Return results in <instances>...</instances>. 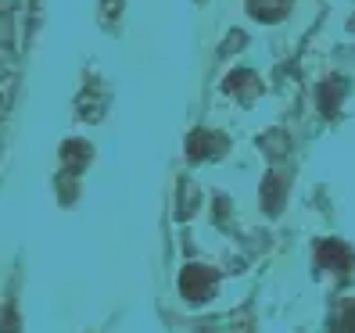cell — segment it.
I'll return each mask as SVG.
<instances>
[{
	"label": "cell",
	"instance_id": "cell-6",
	"mask_svg": "<svg viewBox=\"0 0 355 333\" xmlns=\"http://www.w3.org/2000/svg\"><path fill=\"white\" fill-rule=\"evenodd\" d=\"M291 0H248V8H252L255 18H262V22H280L284 11H287Z\"/></svg>",
	"mask_w": 355,
	"mask_h": 333
},
{
	"label": "cell",
	"instance_id": "cell-1",
	"mask_svg": "<svg viewBox=\"0 0 355 333\" xmlns=\"http://www.w3.org/2000/svg\"><path fill=\"white\" fill-rule=\"evenodd\" d=\"M216 283H219V273L208 265H187L180 273V290L187 301H208L216 294Z\"/></svg>",
	"mask_w": 355,
	"mask_h": 333
},
{
	"label": "cell",
	"instance_id": "cell-7",
	"mask_svg": "<svg viewBox=\"0 0 355 333\" xmlns=\"http://www.w3.org/2000/svg\"><path fill=\"white\" fill-rule=\"evenodd\" d=\"M226 90H230V93H237L241 100H252V97L259 93V79H255L252 72H237V75H230V79H226Z\"/></svg>",
	"mask_w": 355,
	"mask_h": 333
},
{
	"label": "cell",
	"instance_id": "cell-5",
	"mask_svg": "<svg viewBox=\"0 0 355 333\" xmlns=\"http://www.w3.org/2000/svg\"><path fill=\"white\" fill-rule=\"evenodd\" d=\"M284 194H287V183H284L277 172H269L266 183H262V204H266V212H269V215H277V212H280Z\"/></svg>",
	"mask_w": 355,
	"mask_h": 333
},
{
	"label": "cell",
	"instance_id": "cell-3",
	"mask_svg": "<svg viewBox=\"0 0 355 333\" xmlns=\"http://www.w3.org/2000/svg\"><path fill=\"white\" fill-rule=\"evenodd\" d=\"M187 151H191V161L219 158V154L226 151V136H219V133H194L191 143H187Z\"/></svg>",
	"mask_w": 355,
	"mask_h": 333
},
{
	"label": "cell",
	"instance_id": "cell-8",
	"mask_svg": "<svg viewBox=\"0 0 355 333\" xmlns=\"http://www.w3.org/2000/svg\"><path fill=\"white\" fill-rule=\"evenodd\" d=\"M341 326H345L341 333H355V305H352V308L345 312V316H341Z\"/></svg>",
	"mask_w": 355,
	"mask_h": 333
},
{
	"label": "cell",
	"instance_id": "cell-2",
	"mask_svg": "<svg viewBox=\"0 0 355 333\" xmlns=\"http://www.w3.org/2000/svg\"><path fill=\"white\" fill-rule=\"evenodd\" d=\"M316 265H320V269H330V273L352 276L355 251H352V247H345L341 240H320V244H316Z\"/></svg>",
	"mask_w": 355,
	"mask_h": 333
},
{
	"label": "cell",
	"instance_id": "cell-4",
	"mask_svg": "<svg viewBox=\"0 0 355 333\" xmlns=\"http://www.w3.org/2000/svg\"><path fill=\"white\" fill-rule=\"evenodd\" d=\"M90 143H83V140H69L65 147H61V165H65V169L76 176V172H83L90 165Z\"/></svg>",
	"mask_w": 355,
	"mask_h": 333
}]
</instances>
